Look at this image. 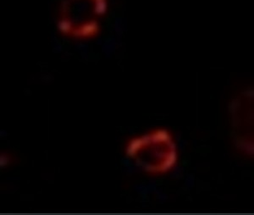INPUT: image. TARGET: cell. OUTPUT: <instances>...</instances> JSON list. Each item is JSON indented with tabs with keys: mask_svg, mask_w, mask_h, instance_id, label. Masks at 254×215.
<instances>
[{
	"mask_svg": "<svg viewBox=\"0 0 254 215\" xmlns=\"http://www.w3.org/2000/svg\"><path fill=\"white\" fill-rule=\"evenodd\" d=\"M108 0H63L57 28L61 35L87 40L101 32V20L107 14Z\"/></svg>",
	"mask_w": 254,
	"mask_h": 215,
	"instance_id": "obj_2",
	"label": "cell"
},
{
	"mask_svg": "<svg viewBox=\"0 0 254 215\" xmlns=\"http://www.w3.org/2000/svg\"><path fill=\"white\" fill-rule=\"evenodd\" d=\"M126 155L145 173L164 175L176 167L178 147L171 132L157 129L129 141Z\"/></svg>",
	"mask_w": 254,
	"mask_h": 215,
	"instance_id": "obj_1",
	"label": "cell"
},
{
	"mask_svg": "<svg viewBox=\"0 0 254 215\" xmlns=\"http://www.w3.org/2000/svg\"><path fill=\"white\" fill-rule=\"evenodd\" d=\"M17 163V158L14 153L8 151H0V169H6Z\"/></svg>",
	"mask_w": 254,
	"mask_h": 215,
	"instance_id": "obj_3",
	"label": "cell"
}]
</instances>
